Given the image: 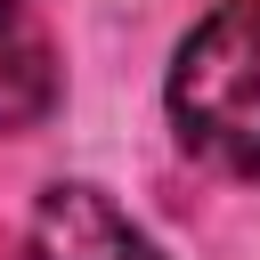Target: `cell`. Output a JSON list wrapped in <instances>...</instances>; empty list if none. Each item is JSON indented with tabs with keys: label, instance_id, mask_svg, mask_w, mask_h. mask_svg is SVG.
Here are the masks:
<instances>
[{
	"label": "cell",
	"instance_id": "cell-1",
	"mask_svg": "<svg viewBox=\"0 0 260 260\" xmlns=\"http://www.w3.org/2000/svg\"><path fill=\"white\" fill-rule=\"evenodd\" d=\"M162 106L195 162L260 179V0H219L195 16V32L171 49Z\"/></svg>",
	"mask_w": 260,
	"mask_h": 260
},
{
	"label": "cell",
	"instance_id": "cell-2",
	"mask_svg": "<svg viewBox=\"0 0 260 260\" xmlns=\"http://www.w3.org/2000/svg\"><path fill=\"white\" fill-rule=\"evenodd\" d=\"M24 260H162V252H154V236H146L130 211H114L98 187L65 179V187H49V195L32 203V219H24Z\"/></svg>",
	"mask_w": 260,
	"mask_h": 260
},
{
	"label": "cell",
	"instance_id": "cell-3",
	"mask_svg": "<svg viewBox=\"0 0 260 260\" xmlns=\"http://www.w3.org/2000/svg\"><path fill=\"white\" fill-rule=\"evenodd\" d=\"M57 106V49L24 0H0V130H32Z\"/></svg>",
	"mask_w": 260,
	"mask_h": 260
}]
</instances>
